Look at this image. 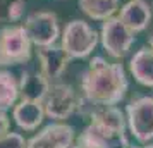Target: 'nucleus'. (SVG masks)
I'll return each mask as SVG.
<instances>
[{
	"instance_id": "obj_16",
	"label": "nucleus",
	"mask_w": 153,
	"mask_h": 148,
	"mask_svg": "<svg viewBox=\"0 0 153 148\" xmlns=\"http://www.w3.org/2000/svg\"><path fill=\"white\" fill-rule=\"evenodd\" d=\"M79 9L93 21H105L120 9V0H79Z\"/></svg>"
},
{
	"instance_id": "obj_7",
	"label": "nucleus",
	"mask_w": 153,
	"mask_h": 148,
	"mask_svg": "<svg viewBox=\"0 0 153 148\" xmlns=\"http://www.w3.org/2000/svg\"><path fill=\"white\" fill-rule=\"evenodd\" d=\"M22 26L26 28L33 45H36L38 48L53 45L60 36L59 17L55 12H48V10L33 12L26 17Z\"/></svg>"
},
{
	"instance_id": "obj_3",
	"label": "nucleus",
	"mask_w": 153,
	"mask_h": 148,
	"mask_svg": "<svg viewBox=\"0 0 153 148\" xmlns=\"http://www.w3.org/2000/svg\"><path fill=\"white\" fill-rule=\"evenodd\" d=\"M42 103L45 109V115L48 119L64 122L71 115L79 112L81 103H83V97L77 95V91L71 85L55 81L50 85V90Z\"/></svg>"
},
{
	"instance_id": "obj_2",
	"label": "nucleus",
	"mask_w": 153,
	"mask_h": 148,
	"mask_svg": "<svg viewBox=\"0 0 153 148\" xmlns=\"http://www.w3.org/2000/svg\"><path fill=\"white\" fill-rule=\"evenodd\" d=\"M100 35L86 21L72 19L65 24L60 36V47L71 59H86L97 48Z\"/></svg>"
},
{
	"instance_id": "obj_15",
	"label": "nucleus",
	"mask_w": 153,
	"mask_h": 148,
	"mask_svg": "<svg viewBox=\"0 0 153 148\" xmlns=\"http://www.w3.org/2000/svg\"><path fill=\"white\" fill-rule=\"evenodd\" d=\"M129 72L139 85L153 88V48H139L129 60Z\"/></svg>"
},
{
	"instance_id": "obj_17",
	"label": "nucleus",
	"mask_w": 153,
	"mask_h": 148,
	"mask_svg": "<svg viewBox=\"0 0 153 148\" xmlns=\"http://www.w3.org/2000/svg\"><path fill=\"white\" fill-rule=\"evenodd\" d=\"M19 98V79L9 71H0V112H7Z\"/></svg>"
},
{
	"instance_id": "obj_1",
	"label": "nucleus",
	"mask_w": 153,
	"mask_h": 148,
	"mask_svg": "<svg viewBox=\"0 0 153 148\" xmlns=\"http://www.w3.org/2000/svg\"><path fill=\"white\" fill-rule=\"evenodd\" d=\"M129 88L122 64L93 57L81 76V105H117Z\"/></svg>"
},
{
	"instance_id": "obj_20",
	"label": "nucleus",
	"mask_w": 153,
	"mask_h": 148,
	"mask_svg": "<svg viewBox=\"0 0 153 148\" xmlns=\"http://www.w3.org/2000/svg\"><path fill=\"white\" fill-rule=\"evenodd\" d=\"M10 131V119L5 112H0V136L7 134Z\"/></svg>"
},
{
	"instance_id": "obj_18",
	"label": "nucleus",
	"mask_w": 153,
	"mask_h": 148,
	"mask_svg": "<svg viewBox=\"0 0 153 148\" xmlns=\"http://www.w3.org/2000/svg\"><path fill=\"white\" fill-rule=\"evenodd\" d=\"M26 10L24 0H0V22H17Z\"/></svg>"
},
{
	"instance_id": "obj_21",
	"label": "nucleus",
	"mask_w": 153,
	"mask_h": 148,
	"mask_svg": "<svg viewBox=\"0 0 153 148\" xmlns=\"http://www.w3.org/2000/svg\"><path fill=\"white\" fill-rule=\"evenodd\" d=\"M129 148H153V143H145V145H141V147H129Z\"/></svg>"
},
{
	"instance_id": "obj_10",
	"label": "nucleus",
	"mask_w": 153,
	"mask_h": 148,
	"mask_svg": "<svg viewBox=\"0 0 153 148\" xmlns=\"http://www.w3.org/2000/svg\"><path fill=\"white\" fill-rule=\"evenodd\" d=\"M38 57V64H40V71L50 79V83L59 81V78L62 76L69 62L72 60L65 50L60 45H48V47H40L36 52Z\"/></svg>"
},
{
	"instance_id": "obj_5",
	"label": "nucleus",
	"mask_w": 153,
	"mask_h": 148,
	"mask_svg": "<svg viewBox=\"0 0 153 148\" xmlns=\"http://www.w3.org/2000/svg\"><path fill=\"white\" fill-rule=\"evenodd\" d=\"M127 129L134 140L145 145L153 141V95H141L126 105Z\"/></svg>"
},
{
	"instance_id": "obj_8",
	"label": "nucleus",
	"mask_w": 153,
	"mask_h": 148,
	"mask_svg": "<svg viewBox=\"0 0 153 148\" xmlns=\"http://www.w3.org/2000/svg\"><path fill=\"white\" fill-rule=\"evenodd\" d=\"M76 143V131L71 124L57 122L45 126L28 140L26 148H71Z\"/></svg>"
},
{
	"instance_id": "obj_14",
	"label": "nucleus",
	"mask_w": 153,
	"mask_h": 148,
	"mask_svg": "<svg viewBox=\"0 0 153 148\" xmlns=\"http://www.w3.org/2000/svg\"><path fill=\"white\" fill-rule=\"evenodd\" d=\"M45 109L42 102L21 100L12 107V119L22 131H36L45 119Z\"/></svg>"
},
{
	"instance_id": "obj_22",
	"label": "nucleus",
	"mask_w": 153,
	"mask_h": 148,
	"mask_svg": "<svg viewBox=\"0 0 153 148\" xmlns=\"http://www.w3.org/2000/svg\"><path fill=\"white\" fill-rule=\"evenodd\" d=\"M148 47H150V48H153V35L150 36V40H148Z\"/></svg>"
},
{
	"instance_id": "obj_12",
	"label": "nucleus",
	"mask_w": 153,
	"mask_h": 148,
	"mask_svg": "<svg viewBox=\"0 0 153 148\" xmlns=\"http://www.w3.org/2000/svg\"><path fill=\"white\" fill-rule=\"evenodd\" d=\"M117 17L136 35L148 28L152 21V9L145 0H129L119 9Z\"/></svg>"
},
{
	"instance_id": "obj_6",
	"label": "nucleus",
	"mask_w": 153,
	"mask_h": 148,
	"mask_svg": "<svg viewBox=\"0 0 153 148\" xmlns=\"http://www.w3.org/2000/svg\"><path fill=\"white\" fill-rule=\"evenodd\" d=\"M100 42L112 59H124L134 45V33L119 17H108L102 24Z\"/></svg>"
},
{
	"instance_id": "obj_13",
	"label": "nucleus",
	"mask_w": 153,
	"mask_h": 148,
	"mask_svg": "<svg viewBox=\"0 0 153 148\" xmlns=\"http://www.w3.org/2000/svg\"><path fill=\"white\" fill-rule=\"evenodd\" d=\"M50 79L42 71H22L19 78V98L43 102L50 90Z\"/></svg>"
},
{
	"instance_id": "obj_9",
	"label": "nucleus",
	"mask_w": 153,
	"mask_h": 148,
	"mask_svg": "<svg viewBox=\"0 0 153 148\" xmlns=\"http://www.w3.org/2000/svg\"><path fill=\"white\" fill-rule=\"evenodd\" d=\"M76 141L84 148H129L131 143L126 131H112L97 124H88L79 133Z\"/></svg>"
},
{
	"instance_id": "obj_11",
	"label": "nucleus",
	"mask_w": 153,
	"mask_h": 148,
	"mask_svg": "<svg viewBox=\"0 0 153 148\" xmlns=\"http://www.w3.org/2000/svg\"><path fill=\"white\" fill-rule=\"evenodd\" d=\"M79 112L86 114L91 124H97L100 127L112 129V131L127 129L126 112H122L117 105H81Z\"/></svg>"
},
{
	"instance_id": "obj_19",
	"label": "nucleus",
	"mask_w": 153,
	"mask_h": 148,
	"mask_svg": "<svg viewBox=\"0 0 153 148\" xmlns=\"http://www.w3.org/2000/svg\"><path fill=\"white\" fill-rule=\"evenodd\" d=\"M28 147V140H24L21 133H14L9 131L7 134L0 136V148H26Z\"/></svg>"
},
{
	"instance_id": "obj_4",
	"label": "nucleus",
	"mask_w": 153,
	"mask_h": 148,
	"mask_svg": "<svg viewBox=\"0 0 153 148\" xmlns=\"http://www.w3.org/2000/svg\"><path fill=\"white\" fill-rule=\"evenodd\" d=\"M33 42L24 26L12 24L0 29V65H21L31 59Z\"/></svg>"
}]
</instances>
